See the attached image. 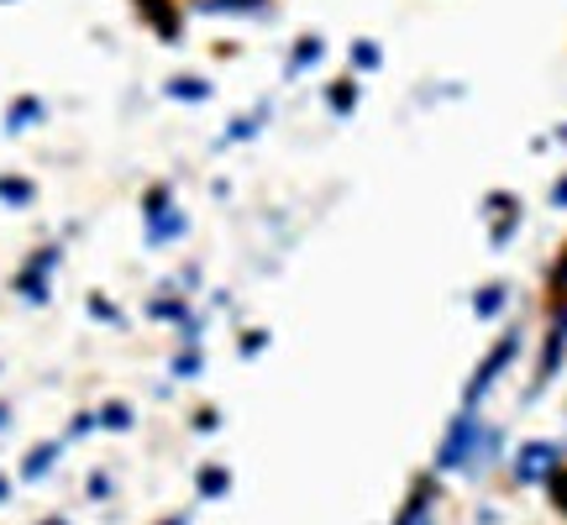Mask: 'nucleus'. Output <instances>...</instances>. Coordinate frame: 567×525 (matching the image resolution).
I'll return each mask as SVG.
<instances>
[{"instance_id":"6","label":"nucleus","mask_w":567,"mask_h":525,"mask_svg":"<svg viewBox=\"0 0 567 525\" xmlns=\"http://www.w3.org/2000/svg\"><path fill=\"white\" fill-rule=\"evenodd\" d=\"M38 122H42V101L38 95H21L11 105V116H6V132H21V126H38Z\"/></svg>"},{"instance_id":"1","label":"nucleus","mask_w":567,"mask_h":525,"mask_svg":"<svg viewBox=\"0 0 567 525\" xmlns=\"http://www.w3.org/2000/svg\"><path fill=\"white\" fill-rule=\"evenodd\" d=\"M494 442H499V436H494V431H484L473 410H463V415L452 421V431H446L442 457H436V463H442V467H478L484 457H494Z\"/></svg>"},{"instance_id":"15","label":"nucleus","mask_w":567,"mask_h":525,"mask_svg":"<svg viewBox=\"0 0 567 525\" xmlns=\"http://www.w3.org/2000/svg\"><path fill=\"white\" fill-rule=\"evenodd\" d=\"M0 500H6V478H0Z\"/></svg>"},{"instance_id":"7","label":"nucleus","mask_w":567,"mask_h":525,"mask_svg":"<svg viewBox=\"0 0 567 525\" xmlns=\"http://www.w3.org/2000/svg\"><path fill=\"white\" fill-rule=\"evenodd\" d=\"M32 179H17V174H0V200L6 205H32Z\"/></svg>"},{"instance_id":"13","label":"nucleus","mask_w":567,"mask_h":525,"mask_svg":"<svg viewBox=\"0 0 567 525\" xmlns=\"http://www.w3.org/2000/svg\"><path fill=\"white\" fill-rule=\"evenodd\" d=\"M163 525H189V521H184V515H179V521H163Z\"/></svg>"},{"instance_id":"5","label":"nucleus","mask_w":567,"mask_h":525,"mask_svg":"<svg viewBox=\"0 0 567 525\" xmlns=\"http://www.w3.org/2000/svg\"><path fill=\"white\" fill-rule=\"evenodd\" d=\"M137 6H142V17L153 21L163 38H179V17H174V6H168V0H137Z\"/></svg>"},{"instance_id":"11","label":"nucleus","mask_w":567,"mask_h":525,"mask_svg":"<svg viewBox=\"0 0 567 525\" xmlns=\"http://www.w3.org/2000/svg\"><path fill=\"white\" fill-rule=\"evenodd\" d=\"M105 425H132V415H126L122 404H111V410H105Z\"/></svg>"},{"instance_id":"9","label":"nucleus","mask_w":567,"mask_h":525,"mask_svg":"<svg viewBox=\"0 0 567 525\" xmlns=\"http://www.w3.org/2000/svg\"><path fill=\"white\" fill-rule=\"evenodd\" d=\"M168 95H174V101H205V95H210V84H200V80H174V84H168Z\"/></svg>"},{"instance_id":"4","label":"nucleus","mask_w":567,"mask_h":525,"mask_svg":"<svg viewBox=\"0 0 567 525\" xmlns=\"http://www.w3.org/2000/svg\"><path fill=\"white\" fill-rule=\"evenodd\" d=\"M547 473H557V446H547V442H536V446H526V457H520V478H547Z\"/></svg>"},{"instance_id":"8","label":"nucleus","mask_w":567,"mask_h":525,"mask_svg":"<svg viewBox=\"0 0 567 525\" xmlns=\"http://www.w3.org/2000/svg\"><path fill=\"white\" fill-rule=\"evenodd\" d=\"M53 463H59V442L38 446V452H32V457L21 463V478H42V473H48V467H53Z\"/></svg>"},{"instance_id":"3","label":"nucleus","mask_w":567,"mask_h":525,"mask_svg":"<svg viewBox=\"0 0 567 525\" xmlns=\"http://www.w3.org/2000/svg\"><path fill=\"white\" fill-rule=\"evenodd\" d=\"M53 268H59V247H42L38 258L17 274V289L27 300H48V274H53Z\"/></svg>"},{"instance_id":"12","label":"nucleus","mask_w":567,"mask_h":525,"mask_svg":"<svg viewBox=\"0 0 567 525\" xmlns=\"http://www.w3.org/2000/svg\"><path fill=\"white\" fill-rule=\"evenodd\" d=\"M6 421H11V415H6V404H0V425H6Z\"/></svg>"},{"instance_id":"2","label":"nucleus","mask_w":567,"mask_h":525,"mask_svg":"<svg viewBox=\"0 0 567 525\" xmlns=\"http://www.w3.org/2000/svg\"><path fill=\"white\" fill-rule=\"evenodd\" d=\"M142 222H147V243L153 247H168L184 237V210L174 205L168 189H147V200H142Z\"/></svg>"},{"instance_id":"14","label":"nucleus","mask_w":567,"mask_h":525,"mask_svg":"<svg viewBox=\"0 0 567 525\" xmlns=\"http://www.w3.org/2000/svg\"><path fill=\"white\" fill-rule=\"evenodd\" d=\"M42 525H69V521H42Z\"/></svg>"},{"instance_id":"10","label":"nucleus","mask_w":567,"mask_h":525,"mask_svg":"<svg viewBox=\"0 0 567 525\" xmlns=\"http://www.w3.org/2000/svg\"><path fill=\"white\" fill-rule=\"evenodd\" d=\"M221 488H226V473H221V467H205V473H200V494H205V500H221Z\"/></svg>"}]
</instances>
